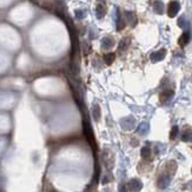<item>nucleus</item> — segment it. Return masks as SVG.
I'll return each instance as SVG.
<instances>
[{
	"instance_id": "nucleus-1",
	"label": "nucleus",
	"mask_w": 192,
	"mask_h": 192,
	"mask_svg": "<svg viewBox=\"0 0 192 192\" xmlns=\"http://www.w3.org/2000/svg\"><path fill=\"white\" fill-rule=\"evenodd\" d=\"M179 10H180V4L178 1H176V0L170 1L169 6H167V16L170 18H174L177 16V13L179 12Z\"/></svg>"
},
{
	"instance_id": "nucleus-2",
	"label": "nucleus",
	"mask_w": 192,
	"mask_h": 192,
	"mask_svg": "<svg viewBox=\"0 0 192 192\" xmlns=\"http://www.w3.org/2000/svg\"><path fill=\"white\" fill-rule=\"evenodd\" d=\"M170 182H171V176H169V174H163V176L159 177L157 184H158V188H159V189H165V188L170 184Z\"/></svg>"
},
{
	"instance_id": "nucleus-3",
	"label": "nucleus",
	"mask_w": 192,
	"mask_h": 192,
	"mask_svg": "<svg viewBox=\"0 0 192 192\" xmlns=\"http://www.w3.org/2000/svg\"><path fill=\"white\" fill-rule=\"evenodd\" d=\"M165 56H166V50H165V48H161V50H159V51H157V52H153V53L150 56V59H151V61L157 63V61L163 60V59L165 58Z\"/></svg>"
},
{
	"instance_id": "nucleus-4",
	"label": "nucleus",
	"mask_w": 192,
	"mask_h": 192,
	"mask_svg": "<svg viewBox=\"0 0 192 192\" xmlns=\"http://www.w3.org/2000/svg\"><path fill=\"white\" fill-rule=\"evenodd\" d=\"M127 188L131 190L132 192H139L140 191V189L143 188V184H141V182L139 180V179H131L130 182H129V185H127Z\"/></svg>"
},
{
	"instance_id": "nucleus-5",
	"label": "nucleus",
	"mask_w": 192,
	"mask_h": 192,
	"mask_svg": "<svg viewBox=\"0 0 192 192\" xmlns=\"http://www.w3.org/2000/svg\"><path fill=\"white\" fill-rule=\"evenodd\" d=\"M135 120L133 117H127L121 120V126L124 127V130H131L135 126Z\"/></svg>"
},
{
	"instance_id": "nucleus-6",
	"label": "nucleus",
	"mask_w": 192,
	"mask_h": 192,
	"mask_svg": "<svg viewBox=\"0 0 192 192\" xmlns=\"http://www.w3.org/2000/svg\"><path fill=\"white\" fill-rule=\"evenodd\" d=\"M173 96H174V92H173L172 90H165V91H163V92L160 93L159 99H160L161 103H166V101L171 100L173 98Z\"/></svg>"
},
{
	"instance_id": "nucleus-7",
	"label": "nucleus",
	"mask_w": 192,
	"mask_h": 192,
	"mask_svg": "<svg viewBox=\"0 0 192 192\" xmlns=\"http://www.w3.org/2000/svg\"><path fill=\"white\" fill-rule=\"evenodd\" d=\"M190 38H191V34H190V32H189V31H185V32H184V33L180 36V38L178 39V44H179L182 47H184L185 45H188V44H189Z\"/></svg>"
},
{
	"instance_id": "nucleus-8",
	"label": "nucleus",
	"mask_w": 192,
	"mask_h": 192,
	"mask_svg": "<svg viewBox=\"0 0 192 192\" xmlns=\"http://www.w3.org/2000/svg\"><path fill=\"white\" fill-rule=\"evenodd\" d=\"M125 18H126V21L132 26V27H135V25H137V17H135V14L133 12H129V11H126L125 12Z\"/></svg>"
},
{
	"instance_id": "nucleus-9",
	"label": "nucleus",
	"mask_w": 192,
	"mask_h": 192,
	"mask_svg": "<svg viewBox=\"0 0 192 192\" xmlns=\"http://www.w3.org/2000/svg\"><path fill=\"white\" fill-rule=\"evenodd\" d=\"M96 13H97V18H98V19L104 18V16L106 14V7H105V5H104L103 2L98 4L97 10H96Z\"/></svg>"
},
{
	"instance_id": "nucleus-10",
	"label": "nucleus",
	"mask_w": 192,
	"mask_h": 192,
	"mask_svg": "<svg viewBox=\"0 0 192 192\" xmlns=\"http://www.w3.org/2000/svg\"><path fill=\"white\" fill-rule=\"evenodd\" d=\"M113 45H115V41H113V39L110 38V37H106V38H104L101 40V47L104 50H110Z\"/></svg>"
},
{
	"instance_id": "nucleus-11",
	"label": "nucleus",
	"mask_w": 192,
	"mask_h": 192,
	"mask_svg": "<svg viewBox=\"0 0 192 192\" xmlns=\"http://www.w3.org/2000/svg\"><path fill=\"white\" fill-rule=\"evenodd\" d=\"M129 42H130V40L127 38H124L120 40V42H119V46H118V52L119 53H121V52H124L127 47H129Z\"/></svg>"
},
{
	"instance_id": "nucleus-12",
	"label": "nucleus",
	"mask_w": 192,
	"mask_h": 192,
	"mask_svg": "<svg viewBox=\"0 0 192 192\" xmlns=\"http://www.w3.org/2000/svg\"><path fill=\"white\" fill-rule=\"evenodd\" d=\"M125 27V21L121 19L119 10H117V31H121Z\"/></svg>"
},
{
	"instance_id": "nucleus-13",
	"label": "nucleus",
	"mask_w": 192,
	"mask_h": 192,
	"mask_svg": "<svg viewBox=\"0 0 192 192\" xmlns=\"http://www.w3.org/2000/svg\"><path fill=\"white\" fill-rule=\"evenodd\" d=\"M153 10L156 13L158 14H161L164 12V4L161 1H156L153 4Z\"/></svg>"
},
{
	"instance_id": "nucleus-14",
	"label": "nucleus",
	"mask_w": 192,
	"mask_h": 192,
	"mask_svg": "<svg viewBox=\"0 0 192 192\" xmlns=\"http://www.w3.org/2000/svg\"><path fill=\"white\" fill-rule=\"evenodd\" d=\"M149 132V124L147 123H141L138 127V133L139 135H146Z\"/></svg>"
},
{
	"instance_id": "nucleus-15",
	"label": "nucleus",
	"mask_w": 192,
	"mask_h": 192,
	"mask_svg": "<svg viewBox=\"0 0 192 192\" xmlns=\"http://www.w3.org/2000/svg\"><path fill=\"white\" fill-rule=\"evenodd\" d=\"M178 26L188 31V28H189L190 24H189V21H186V19H185V17H180V18L178 19Z\"/></svg>"
},
{
	"instance_id": "nucleus-16",
	"label": "nucleus",
	"mask_w": 192,
	"mask_h": 192,
	"mask_svg": "<svg viewBox=\"0 0 192 192\" xmlns=\"http://www.w3.org/2000/svg\"><path fill=\"white\" fill-rule=\"evenodd\" d=\"M115 53H106V54L104 56V60H105V63H106L107 65H111V64L115 61Z\"/></svg>"
},
{
	"instance_id": "nucleus-17",
	"label": "nucleus",
	"mask_w": 192,
	"mask_h": 192,
	"mask_svg": "<svg viewBox=\"0 0 192 192\" xmlns=\"http://www.w3.org/2000/svg\"><path fill=\"white\" fill-rule=\"evenodd\" d=\"M140 154H141V157H143L144 159L150 158V156H151V150H150V147H147V146L143 147L141 151H140Z\"/></svg>"
},
{
	"instance_id": "nucleus-18",
	"label": "nucleus",
	"mask_w": 192,
	"mask_h": 192,
	"mask_svg": "<svg viewBox=\"0 0 192 192\" xmlns=\"http://www.w3.org/2000/svg\"><path fill=\"white\" fill-rule=\"evenodd\" d=\"M191 137H192L191 131H190V130H186V131L183 133V135H182V139H183L184 141H189V140L191 139Z\"/></svg>"
},
{
	"instance_id": "nucleus-19",
	"label": "nucleus",
	"mask_w": 192,
	"mask_h": 192,
	"mask_svg": "<svg viewBox=\"0 0 192 192\" xmlns=\"http://www.w3.org/2000/svg\"><path fill=\"white\" fill-rule=\"evenodd\" d=\"M93 117H95V119H96V120H99V118H100V109H99V106H98V105H95Z\"/></svg>"
},
{
	"instance_id": "nucleus-20",
	"label": "nucleus",
	"mask_w": 192,
	"mask_h": 192,
	"mask_svg": "<svg viewBox=\"0 0 192 192\" xmlns=\"http://www.w3.org/2000/svg\"><path fill=\"white\" fill-rule=\"evenodd\" d=\"M178 132H179L178 126H173L172 130H171V133H170V138H171V139H176V137H177V135H178Z\"/></svg>"
},
{
	"instance_id": "nucleus-21",
	"label": "nucleus",
	"mask_w": 192,
	"mask_h": 192,
	"mask_svg": "<svg viewBox=\"0 0 192 192\" xmlns=\"http://www.w3.org/2000/svg\"><path fill=\"white\" fill-rule=\"evenodd\" d=\"M76 14H77V18H78V19H81V18H84V11L77 10V11H76Z\"/></svg>"
},
{
	"instance_id": "nucleus-22",
	"label": "nucleus",
	"mask_w": 192,
	"mask_h": 192,
	"mask_svg": "<svg viewBox=\"0 0 192 192\" xmlns=\"http://www.w3.org/2000/svg\"><path fill=\"white\" fill-rule=\"evenodd\" d=\"M120 192H126V188H125V185L120 186Z\"/></svg>"
},
{
	"instance_id": "nucleus-23",
	"label": "nucleus",
	"mask_w": 192,
	"mask_h": 192,
	"mask_svg": "<svg viewBox=\"0 0 192 192\" xmlns=\"http://www.w3.org/2000/svg\"><path fill=\"white\" fill-rule=\"evenodd\" d=\"M100 1H104V0H100Z\"/></svg>"
}]
</instances>
